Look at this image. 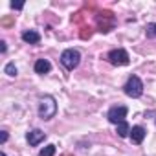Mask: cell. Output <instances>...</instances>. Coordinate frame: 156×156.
Returning <instances> with one entry per match:
<instances>
[{
    "label": "cell",
    "instance_id": "obj_16",
    "mask_svg": "<svg viewBox=\"0 0 156 156\" xmlns=\"http://www.w3.org/2000/svg\"><path fill=\"white\" fill-rule=\"evenodd\" d=\"M0 51H2V53L6 51V42H4V41H2V42H0Z\"/></svg>",
    "mask_w": 156,
    "mask_h": 156
},
{
    "label": "cell",
    "instance_id": "obj_14",
    "mask_svg": "<svg viewBox=\"0 0 156 156\" xmlns=\"http://www.w3.org/2000/svg\"><path fill=\"white\" fill-rule=\"evenodd\" d=\"M11 8H13V9H22V8H24V4H22V2H19V4L11 2Z\"/></svg>",
    "mask_w": 156,
    "mask_h": 156
},
{
    "label": "cell",
    "instance_id": "obj_12",
    "mask_svg": "<svg viewBox=\"0 0 156 156\" xmlns=\"http://www.w3.org/2000/svg\"><path fill=\"white\" fill-rule=\"evenodd\" d=\"M4 72H6L8 75H11V77H13V75H17V66H15L13 62H8V64H6V68H4Z\"/></svg>",
    "mask_w": 156,
    "mask_h": 156
},
{
    "label": "cell",
    "instance_id": "obj_3",
    "mask_svg": "<svg viewBox=\"0 0 156 156\" xmlns=\"http://www.w3.org/2000/svg\"><path fill=\"white\" fill-rule=\"evenodd\" d=\"M79 61H81V55H79V51H77V50H64L62 55H61V62H62L64 68H68V70L77 68Z\"/></svg>",
    "mask_w": 156,
    "mask_h": 156
},
{
    "label": "cell",
    "instance_id": "obj_5",
    "mask_svg": "<svg viewBox=\"0 0 156 156\" xmlns=\"http://www.w3.org/2000/svg\"><path fill=\"white\" fill-rule=\"evenodd\" d=\"M127 107H112L110 110H108V121L110 123H116V125H119L121 121H125V118H127Z\"/></svg>",
    "mask_w": 156,
    "mask_h": 156
},
{
    "label": "cell",
    "instance_id": "obj_8",
    "mask_svg": "<svg viewBox=\"0 0 156 156\" xmlns=\"http://www.w3.org/2000/svg\"><path fill=\"white\" fill-rule=\"evenodd\" d=\"M22 39H24L26 42H30V44H39V42H41V35H39L35 30L24 31V33H22Z\"/></svg>",
    "mask_w": 156,
    "mask_h": 156
},
{
    "label": "cell",
    "instance_id": "obj_9",
    "mask_svg": "<svg viewBox=\"0 0 156 156\" xmlns=\"http://www.w3.org/2000/svg\"><path fill=\"white\" fill-rule=\"evenodd\" d=\"M50 70H51L50 61H46V59H39V61L35 62V72H37V73H48Z\"/></svg>",
    "mask_w": 156,
    "mask_h": 156
},
{
    "label": "cell",
    "instance_id": "obj_2",
    "mask_svg": "<svg viewBox=\"0 0 156 156\" xmlns=\"http://www.w3.org/2000/svg\"><path fill=\"white\" fill-rule=\"evenodd\" d=\"M123 90H125V94L129 98H140L143 94V83H141V79L138 75H132V77H129V81L125 83Z\"/></svg>",
    "mask_w": 156,
    "mask_h": 156
},
{
    "label": "cell",
    "instance_id": "obj_4",
    "mask_svg": "<svg viewBox=\"0 0 156 156\" xmlns=\"http://www.w3.org/2000/svg\"><path fill=\"white\" fill-rule=\"evenodd\" d=\"M108 61L116 66H125L129 64V53L125 50H112L108 53Z\"/></svg>",
    "mask_w": 156,
    "mask_h": 156
},
{
    "label": "cell",
    "instance_id": "obj_6",
    "mask_svg": "<svg viewBox=\"0 0 156 156\" xmlns=\"http://www.w3.org/2000/svg\"><path fill=\"white\" fill-rule=\"evenodd\" d=\"M28 141H30V145H39L41 141H44V138H46V134L42 132V130H39V129H33V130H30L28 132Z\"/></svg>",
    "mask_w": 156,
    "mask_h": 156
},
{
    "label": "cell",
    "instance_id": "obj_11",
    "mask_svg": "<svg viewBox=\"0 0 156 156\" xmlns=\"http://www.w3.org/2000/svg\"><path fill=\"white\" fill-rule=\"evenodd\" d=\"M53 154H55V145H46L41 151V156H53Z\"/></svg>",
    "mask_w": 156,
    "mask_h": 156
},
{
    "label": "cell",
    "instance_id": "obj_13",
    "mask_svg": "<svg viewBox=\"0 0 156 156\" xmlns=\"http://www.w3.org/2000/svg\"><path fill=\"white\" fill-rule=\"evenodd\" d=\"M145 31H147V35H149V37H156V22H151V24H147Z\"/></svg>",
    "mask_w": 156,
    "mask_h": 156
},
{
    "label": "cell",
    "instance_id": "obj_17",
    "mask_svg": "<svg viewBox=\"0 0 156 156\" xmlns=\"http://www.w3.org/2000/svg\"><path fill=\"white\" fill-rule=\"evenodd\" d=\"M0 156H8V154H6V152H2V154H0Z\"/></svg>",
    "mask_w": 156,
    "mask_h": 156
},
{
    "label": "cell",
    "instance_id": "obj_15",
    "mask_svg": "<svg viewBox=\"0 0 156 156\" xmlns=\"http://www.w3.org/2000/svg\"><path fill=\"white\" fill-rule=\"evenodd\" d=\"M0 141H2V143H6V141H8V132H4V130H2V134H0Z\"/></svg>",
    "mask_w": 156,
    "mask_h": 156
},
{
    "label": "cell",
    "instance_id": "obj_1",
    "mask_svg": "<svg viewBox=\"0 0 156 156\" xmlns=\"http://www.w3.org/2000/svg\"><path fill=\"white\" fill-rule=\"evenodd\" d=\"M55 112H57V103H55V99H53L51 96L42 98L41 103H39V114H41V118H42V119H51V118L55 116Z\"/></svg>",
    "mask_w": 156,
    "mask_h": 156
},
{
    "label": "cell",
    "instance_id": "obj_10",
    "mask_svg": "<svg viewBox=\"0 0 156 156\" xmlns=\"http://www.w3.org/2000/svg\"><path fill=\"white\" fill-rule=\"evenodd\" d=\"M129 134H130V127H129V123H127V121H121V123L118 125V136L127 138Z\"/></svg>",
    "mask_w": 156,
    "mask_h": 156
},
{
    "label": "cell",
    "instance_id": "obj_7",
    "mask_svg": "<svg viewBox=\"0 0 156 156\" xmlns=\"http://www.w3.org/2000/svg\"><path fill=\"white\" fill-rule=\"evenodd\" d=\"M143 138H145V129L143 127L136 125V127L130 129V140H132V143H141Z\"/></svg>",
    "mask_w": 156,
    "mask_h": 156
}]
</instances>
